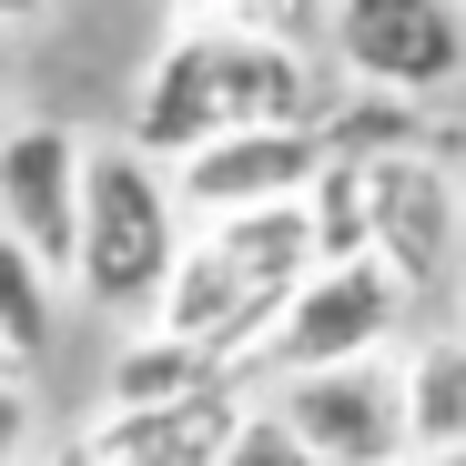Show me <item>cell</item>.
I'll list each match as a JSON object with an SVG mask.
<instances>
[{
  "label": "cell",
  "mask_w": 466,
  "mask_h": 466,
  "mask_svg": "<svg viewBox=\"0 0 466 466\" xmlns=\"http://www.w3.org/2000/svg\"><path fill=\"white\" fill-rule=\"evenodd\" d=\"M233 426H244V396H233V385H213V396H193V406L102 416V426H92V446H102L112 466H213Z\"/></svg>",
  "instance_id": "cell-9"
},
{
  "label": "cell",
  "mask_w": 466,
  "mask_h": 466,
  "mask_svg": "<svg viewBox=\"0 0 466 466\" xmlns=\"http://www.w3.org/2000/svg\"><path fill=\"white\" fill-rule=\"evenodd\" d=\"M82 183H92V142L71 122H11L0 132V223L71 284L82 254Z\"/></svg>",
  "instance_id": "cell-8"
},
{
  "label": "cell",
  "mask_w": 466,
  "mask_h": 466,
  "mask_svg": "<svg viewBox=\"0 0 466 466\" xmlns=\"http://www.w3.org/2000/svg\"><path fill=\"white\" fill-rule=\"evenodd\" d=\"M51 335H61V274L0 223V345L31 365V355H51Z\"/></svg>",
  "instance_id": "cell-12"
},
{
  "label": "cell",
  "mask_w": 466,
  "mask_h": 466,
  "mask_svg": "<svg viewBox=\"0 0 466 466\" xmlns=\"http://www.w3.org/2000/svg\"><path fill=\"white\" fill-rule=\"evenodd\" d=\"M274 406L294 416V436L325 466H406L416 456L406 355H355V365H315V375H274Z\"/></svg>",
  "instance_id": "cell-4"
},
{
  "label": "cell",
  "mask_w": 466,
  "mask_h": 466,
  "mask_svg": "<svg viewBox=\"0 0 466 466\" xmlns=\"http://www.w3.org/2000/svg\"><path fill=\"white\" fill-rule=\"evenodd\" d=\"M213 466H325V456L294 436V416H284V406H244V426L223 436V456H213Z\"/></svg>",
  "instance_id": "cell-15"
},
{
  "label": "cell",
  "mask_w": 466,
  "mask_h": 466,
  "mask_svg": "<svg viewBox=\"0 0 466 466\" xmlns=\"http://www.w3.org/2000/svg\"><path fill=\"white\" fill-rule=\"evenodd\" d=\"M193 244V213L173 193V163H152L142 142H92V183H82V254H71V284H82L102 315H152Z\"/></svg>",
  "instance_id": "cell-2"
},
{
  "label": "cell",
  "mask_w": 466,
  "mask_h": 466,
  "mask_svg": "<svg viewBox=\"0 0 466 466\" xmlns=\"http://www.w3.org/2000/svg\"><path fill=\"white\" fill-rule=\"evenodd\" d=\"M365 193H375V264L406 294L466 284V183L436 152H375Z\"/></svg>",
  "instance_id": "cell-6"
},
{
  "label": "cell",
  "mask_w": 466,
  "mask_h": 466,
  "mask_svg": "<svg viewBox=\"0 0 466 466\" xmlns=\"http://www.w3.org/2000/svg\"><path fill=\"white\" fill-rule=\"evenodd\" d=\"M11 375H21V355H11V345H0V385H11Z\"/></svg>",
  "instance_id": "cell-20"
},
{
  "label": "cell",
  "mask_w": 466,
  "mask_h": 466,
  "mask_svg": "<svg viewBox=\"0 0 466 466\" xmlns=\"http://www.w3.org/2000/svg\"><path fill=\"white\" fill-rule=\"evenodd\" d=\"M51 0H0V31H21V21H41Z\"/></svg>",
  "instance_id": "cell-18"
},
{
  "label": "cell",
  "mask_w": 466,
  "mask_h": 466,
  "mask_svg": "<svg viewBox=\"0 0 466 466\" xmlns=\"http://www.w3.org/2000/svg\"><path fill=\"white\" fill-rule=\"evenodd\" d=\"M41 466H112V456H102V446H92V436H71V446H51V456H41Z\"/></svg>",
  "instance_id": "cell-17"
},
{
  "label": "cell",
  "mask_w": 466,
  "mask_h": 466,
  "mask_svg": "<svg viewBox=\"0 0 466 466\" xmlns=\"http://www.w3.org/2000/svg\"><path fill=\"white\" fill-rule=\"evenodd\" d=\"M406 426H416V456L466 446V335H426L406 355Z\"/></svg>",
  "instance_id": "cell-11"
},
{
  "label": "cell",
  "mask_w": 466,
  "mask_h": 466,
  "mask_svg": "<svg viewBox=\"0 0 466 466\" xmlns=\"http://www.w3.org/2000/svg\"><path fill=\"white\" fill-rule=\"evenodd\" d=\"M325 61L345 92L446 102L466 82V0H335Z\"/></svg>",
  "instance_id": "cell-3"
},
{
  "label": "cell",
  "mask_w": 466,
  "mask_h": 466,
  "mask_svg": "<svg viewBox=\"0 0 466 466\" xmlns=\"http://www.w3.org/2000/svg\"><path fill=\"white\" fill-rule=\"evenodd\" d=\"M406 284L385 274L375 254H355V264H315L294 284V304H284V325H274V345H264V365L274 375H315V365H355V355H385L406 335Z\"/></svg>",
  "instance_id": "cell-5"
},
{
  "label": "cell",
  "mask_w": 466,
  "mask_h": 466,
  "mask_svg": "<svg viewBox=\"0 0 466 466\" xmlns=\"http://www.w3.org/2000/svg\"><path fill=\"white\" fill-rule=\"evenodd\" d=\"M183 21H203V31H244V41H294V51H325L335 0H183Z\"/></svg>",
  "instance_id": "cell-13"
},
{
  "label": "cell",
  "mask_w": 466,
  "mask_h": 466,
  "mask_svg": "<svg viewBox=\"0 0 466 466\" xmlns=\"http://www.w3.org/2000/svg\"><path fill=\"white\" fill-rule=\"evenodd\" d=\"M456 335H466V284H456Z\"/></svg>",
  "instance_id": "cell-21"
},
{
  "label": "cell",
  "mask_w": 466,
  "mask_h": 466,
  "mask_svg": "<svg viewBox=\"0 0 466 466\" xmlns=\"http://www.w3.org/2000/svg\"><path fill=\"white\" fill-rule=\"evenodd\" d=\"M213 385H233V375H223V355H203L193 335H163V325H142V335L112 355V375H102V416L193 406V396H213Z\"/></svg>",
  "instance_id": "cell-10"
},
{
  "label": "cell",
  "mask_w": 466,
  "mask_h": 466,
  "mask_svg": "<svg viewBox=\"0 0 466 466\" xmlns=\"http://www.w3.org/2000/svg\"><path fill=\"white\" fill-rule=\"evenodd\" d=\"M315 244H325V264H355V254H375V193H365V163H335L315 173Z\"/></svg>",
  "instance_id": "cell-14"
},
{
  "label": "cell",
  "mask_w": 466,
  "mask_h": 466,
  "mask_svg": "<svg viewBox=\"0 0 466 466\" xmlns=\"http://www.w3.org/2000/svg\"><path fill=\"white\" fill-rule=\"evenodd\" d=\"M335 163L325 122H254V132H223L203 152L173 163V193L193 223H223V213H264V203H304L315 173Z\"/></svg>",
  "instance_id": "cell-7"
},
{
  "label": "cell",
  "mask_w": 466,
  "mask_h": 466,
  "mask_svg": "<svg viewBox=\"0 0 466 466\" xmlns=\"http://www.w3.org/2000/svg\"><path fill=\"white\" fill-rule=\"evenodd\" d=\"M325 102H335L325 92V51L173 21V41L142 61L132 142L152 163H183V152H203L223 132H254V122H325Z\"/></svg>",
  "instance_id": "cell-1"
},
{
  "label": "cell",
  "mask_w": 466,
  "mask_h": 466,
  "mask_svg": "<svg viewBox=\"0 0 466 466\" xmlns=\"http://www.w3.org/2000/svg\"><path fill=\"white\" fill-rule=\"evenodd\" d=\"M31 416H41V406H31V375H11V385H0V466L31 456Z\"/></svg>",
  "instance_id": "cell-16"
},
{
  "label": "cell",
  "mask_w": 466,
  "mask_h": 466,
  "mask_svg": "<svg viewBox=\"0 0 466 466\" xmlns=\"http://www.w3.org/2000/svg\"><path fill=\"white\" fill-rule=\"evenodd\" d=\"M406 466H466V446H456V456H406Z\"/></svg>",
  "instance_id": "cell-19"
},
{
  "label": "cell",
  "mask_w": 466,
  "mask_h": 466,
  "mask_svg": "<svg viewBox=\"0 0 466 466\" xmlns=\"http://www.w3.org/2000/svg\"><path fill=\"white\" fill-rule=\"evenodd\" d=\"M0 82H11V41H0Z\"/></svg>",
  "instance_id": "cell-22"
}]
</instances>
